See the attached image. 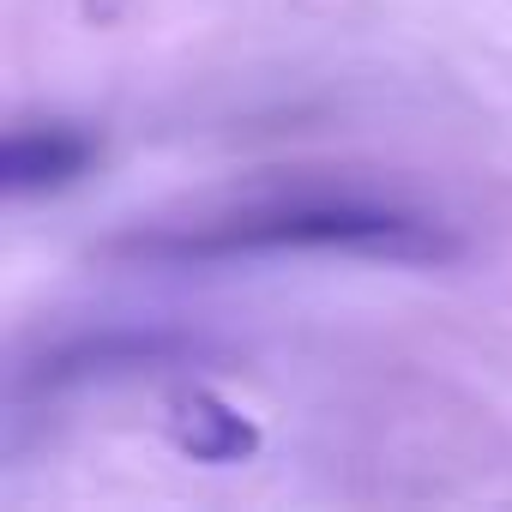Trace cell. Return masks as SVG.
Wrapping results in <instances>:
<instances>
[{
  "label": "cell",
  "mask_w": 512,
  "mask_h": 512,
  "mask_svg": "<svg viewBox=\"0 0 512 512\" xmlns=\"http://www.w3.org/2000/svg\"><path fill=\"white\" fill-rule=\"evenodd\" d=\"M362 253V260H392V266H446L458 260V235H446L428 217H410L398 205H368V199H290L266 211H241L193 235H139L127 241L133 260H229V253Z\"/></svg>",
  "instance_id": "6da1fadb"
},
{
  "label": "cell",
  "mask_w": 512,
  "mask_h": 512,
  "mask_svg": "<svg viewBox=\"0 0 512 512\" xmlns=\"http://www.w3.org/2000/svg\"><path fill=\"white\" fill-rule=\"evenodd\" d=\"M97 163V139L79 127H19L0 151V181L13 199L25 193H61L79 175H91Z\"/></svg>",
  "instance_id": "7a4b0ae2"
},
{
  "label": "cell",
  "mask_w": 512,
  "mask_h": 512,
  "mask_svg": "<svg viewBox=\"0 0 512 512\" xmlns=\"http://www.w3.org/2000/svg\"><path fill=\"white\" fill-rule=\"evenodd\" d=\"M163 422H169V440L187 458H199V464H241V458L260 452V428H253V416H241L235 404H223L205 386L175 392Z\"/></svg>",
  "instance_id": "3957f363"
}]
</instances>
